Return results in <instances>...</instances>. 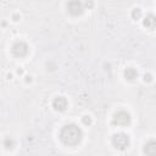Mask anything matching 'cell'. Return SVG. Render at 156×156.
Wrapping results in <instances>:
<instances>
[{"instance_id":"cell-1","label":"cell","mask_w":156,"mask_h":156,"mask_svg":"<svg viewBox=\"0 0 156 156\" xmlns=\"http://www.w3.org/2000/svg\"><path fill=\"white\" fill-rule=\"evenodd\" d=\"M82 136H83V133H82L80 128L73 123L66 124L65 127H62V129L60 132V139L67 146L77 145L82 140Z\"/></svg>"},{"instance_id":"cell-2","label":"cell","mask_w":156,"mask_h":156,"mask_svg":"<svg viewBox=\"0 0 156 156\" xmlns=\"http://www.w3.org/2000/svg\"><path fill=\"white\" fill-rule=\"evenodd\" d=\"M112 144L118 150H124L129 145V136L124 133H117L112 136Z\"/></svg>"},{"instance_id":"cell-3","label":"cell","mask_w":156,"mask_h":156,"mask_svg":"<svg viewBox=\"0 0 156 156\" xmlns=\"http://www.w3.org/2000/svg\"><path fill=\"white\" fill-rule=\"evenodd\" d=\"M67 10L72 16H78L84 11V4L82 0H69L67 2Z\"/></svg>"},{"instance_id":"cell-4","label":"cell","mask_w":156,"mask_h":156,"mask_svg":"<svg viewBox=\"0 0 156 156\" xmlns=\"http://www.w3.org/2000/svg\"><path fill=\"white\" fill-rule=\"evenodd\" d=\"M112 123L116 126H127L130 123V115L127 111H118L113 116Z\"/></svg>"},{"instance_id":"cell-5","label":"cell","mask_w":156,"mask_h":156,"mask_svg":"<svg viewBox=\"0 0 156 156\" xmlns=\"http://www.w3.org/2000/svg\"><path fill=\"white\" fill-rule=\"evenodd\" d=\"M28 52V46L24 41H16L12 45V54L16 57H23Z\"/></svg>"},{"instance_id":"cell-6","label":"cell","mask_w":156,"mask_h":156,"mask_svg":"<svg viewBox=\"0 0 156 156\" xmlns=\"http://www.w3.org/2000/svg\"><path fill=\"white\" fill-rule=\"evenodd\" d=\"M52 106H54V108H55L56 111L62 112V111H65V110L67 108V106H68V101H67V99L63 98V96H57V98L54 99V101H52Z\"/></svg>"},{"instance_id":"cell-7","label":"cell","mask_w":156,"mask_h":156,"mask_svg":"<svg viewBox=\"0 0 156 156\" xmlns=\"http://www.w3.org/2000/svg\"><path fill=\"white\" fill-rule=\"evenodd\" d=\"M143 24L149 28V29H154L155 28V24H156V20H155V16L154 15H147L143 22Z\"/></svg>"},{"instance_id":"cell-8","label":"cell","mask_w":156,"mask_h":156,"mask_svg":"<svg viewBox=\"0 0 156 156\" xmlns=\"http://www.w3.org/2000/svg\"><path fill=\"white\" fill-rule=\"evenodd\" d=\"M144 152H145L146 155H155V154H156V143H155L154 140H150V141L145 145Z\"/></svg>"},{"instance_id":"cell-9","label":"cell","mask_w":156,"mask_h":156,"mask_svg":"<svg viewBox=\"0 0 156 156\" xmlns=\"http://www.w3.org/2000/svg\"><path fill=\"white\" fill-rule=\"evenodd\" d=\"M124 77H126L128 80H133V79H135V78L138 77V72H136L133 67H128V68H126V71H124Z\"/></svg>"},{"instance_id":"cell-10","label":"cell","mask_w":156,"mask_h":156,"mask_svg":"<svg viewBox=\"0 0 156 156\" xmlns=\"http://www.w3.org/2000/svg\"><path fill=\"white\" fill-rule=\"evenodd\" d=\"M13 140L11 139V138H6L5 139V141H4V145H5V147L6 149H11V147H13Z\"/></svg>"},{"instance_id":"cell-11","label":"cell","mask_w":156,"mask_h":156,"mask_svg":"<svg viewBox=\"0 0 156 156\" xmlns=\"http://www.w3.org/2000/svg\"><path fill=\"white\" fill-rule=\"evenodd\" d=\"M140 15H141L140 9H134V10H133V12H132V17H133L134 20H138V18L140 17Z\"/></svg>"},{"instance_id":"cell-12","label":"cell","mask_w":156,"mask_h":156,"mask_svg":"<svg viewBox=\"0 0 156 156\" xmlns=\"http://www.w3.org/2000/svg\"><path fill=\"white\" fill-rule=\"evenodd\" d=\"M83 122H84V124H90V123H91V118H90L89 116H85V117L83 118Z\"/></svg>"},{"instance_id":"cell-13","label":"cell","mask_w":156,"mask_h":156,"mask_svg":"<svg viewBox=\"0 0 156 156\" xmlns=\"http://www.w3.org/2000/svg\"><path fill=\"white\" fill-rule=\"evenodd\" d=\"M85 6H87V7H91V6H93V1H91V0L87 1V2L84 4V7H85Z\"/></svg>"},{"instance_id":"cell-14","label":"cell","mask_w":156,"mask_h":156,"mask_svg":"<svg viewBox=\"0 0 156 156\" xmlns=\"http://www.w3.org/2000/svg\"><path fill=\"white\" fill-rule=\"evenodd\" d=\"M144 79H145V80H147V82H149V80H151V76H150V74H147V76H146V74H145V77H144Z\"/></svg>"}]
</instances>
